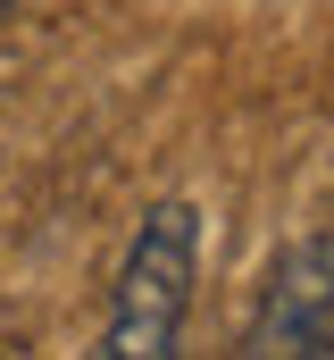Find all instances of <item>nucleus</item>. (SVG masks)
Wrapping results in <instances>:
<instances>
[{
  "mask_svg": "<svg viewBox=\"0 0 334 360\" xmlns=\"http://www.w3.org/2000/svg\"><path fill=\"white\" fill-rule=\"evenodd\" d=\"M334 319V243H293L276 260V285H267V319H259V360H318Z\"/></svg>",
  "mask_w": 334,
  "mask_h": 360,
  "instance_id": "nucleus-2",
  "label": "nucleus"
},
{
  "mask_svg": "<svg viewBox=\"0 0 334 360\" xmlns=\"http://www.w3.org/2000/svg\"><path fill=\"white\" fill-rule=\"evenodd\" d=\"M192 252H201V218L184 201H159L117 269L109 302V335L92 360H175L184 344V310H192Z\"/></svg>",
  "mask_w": 334,
  "mask_h": 360,
  "instance_id": "nucleus-1",
  "label": "nucleus"
}]
</instances>
